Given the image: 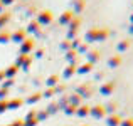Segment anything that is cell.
<instances>
[{
	"label": "cell",
	"instance_id": "6da1fadb",
	"mask_svg": "<svg viewBox=\"0 0 133 126\" xmlns=\"http://www.w3.org/2000/svg\"><path fill=\"white\" fill-rule=\"evenodd\" d=\"M36 20H37L39 25H49V24H52V20H54V13H52L51 10H47V9L37 10Z\"/></svg>",
	"mask_w": 133,
	"mask_h": 126
},
{
	"label": "cell",
	"instance_id": "7a4b0ae2",
	"mask_svg": "<svg viewBox=\"0 0 133 126\" xmlns=\"http://www.w3.org/2000/svg\"><path fill=\"white\" fill-rule=\"evenodd\" d=\"M27 39V32H25V29H17V30H14L12 34H10V40L12 42H15V44H22L24 40Z\"/></svg>",
	"mask_w": 133,
	"mask_h": 126
},
{
	"label": "cell",
	"instance_id": "3957f363",
	"mask_svg": "<svg viewBox=\"0 0 133 126\" xmlns=\"http://www.w3.org/2000/svg\"><path fill=\"white\" fill-rule=\"evenodd\" d=\"M34 47H36V40H34L32 37H27V39L20 44V54H30V52L34 51Z\"/></svg>",
	"mask_w": 133,
	"mask_h": 126
},
{
	"label": "cell",
	"instance_id": "277c9868",
	"mask_svg": "<svg viewBox=\"0 0 133 126\" xmlns=\"http://www.w3.org/2000/svg\"><path fill=\"white\" fill-rule=\"evenodd\" d=\"M89 114L93 118H96V120H101V118L106 116V109H104L103 104H96V106L89 108Z\"/></svg>",
	"mask_w": 133,
	"mask_h": 126
},
{
	"label": "cell",
	"instance_id": "5b68a950",
	"mask_svg": "<svg viewBox=\"0 0 133 126\" xmlns=\"http://www.w3.org/2000/svg\"><path fill=\"white\" fill-rule=\"evenodd\" d=\"M98 30H99V27H91V29L86 30V34H84V42L86 44H91V42L98 40Z\"/></svg>",
	"mask_w": 133,
	"mask_h": 126
},
{
	"label": "cell",
	"instance_id": "8992f818",
	"mask_svg": "<svg viewBox=\"0 0 133 126\" xmlns=\"http://www.w3.org/2000/svg\"><path fill=\"white\" fill-rule=\"evenodd\" d=\"M113 91H115V82L113 81H106L104 84L99 86V94H103V96H110V94H113Z\"/></svg>",
	"mask_w": 133,
	"mask_h": 126
},
{
	"label": "cell",
	"instance_id": "52a82bcc",
	"mask_svg": "<svg viewBox=\"0 0 133 126\" xmlns=\"http://www.w3.org/2000/svg\"><path fill=\"white\" fill-rule=\"evenodd\" d=\"M25 32H27V34H34V36H41V25L37 24V20H36V19L30 20V22L27 24Z\"/></svg>",
	"mask_w": 133,
	"mask_h": 126
},
{
	"label": "cell",
	"instance_id": "ba28073f",
	"mask_svg": "<svg viewBox=\"0 0 133 126\" xmlns=\"http://www.w3.org/2000/svg\"><path fill=\"white\" fill-rule=\"evenodd\" d=\"M74 19V13H72V10H66V12H62L61 15H59V24L61 25H69V22Z\"/></svg>",
	"mask_w": 133,
	"mask_h": 126
},
{
	"label": "cell",
	"instance_id": "9c48e42d",
	"mask_svg": "<svg viewBox=\"0 0 133 126\" xmlns=\"http://www.w3.org/2000/svg\"><path fill=\"white\" fill-rule=\"evenodd\" d=\"M121 62H123V57H121L120 54H115V55H111V57L108 59V67L116 69V67H120V66H121Z\"/></svg>",
	"mask_w": 133,
	"mask_h": 126
},
{
	"label": "cell",
	"instance_id": "30bf717a",
	"mask_svg": "<svg viewBox=\"0 0 133 126\" xmlns=\"http://www.w3.org/2000/svg\"><path fill=\"white\" fill-rule=\"evenodd\" d=\"M76 69H78L76 64H68L64 67V71H62V78H64V79H71L72 76L76 74Z\"/></svg>",
	"mask_w": 133,
	"mask_h": 126
},
{
	"label": "cell",
	"instance_id": "8fae6325",
	"mask_svg": "<svg viewBox=\"0 0 133 126\" xmlns=\"http://www.w3.org/2000/svg\"><path fill=\"white\" fill-rule=\"evenodd\" d=\"M121 123V118H120V114H108L106 116V126H120Z\"/></svg>",
	"mask_w": 133,
	"mask_h": 126
},
{
	"label": "cell",
	"instance_id": "7c38bea8",
	"mask_svg": "<svg viewBox=\"0 0 133 126\" xmlns=\"http://www.w3.org/2000/svg\"><path fill=\"white\" fill-rule=\"evenodd\" d=\"M22 104H24V99H20V97H12V99H7V108H9V109H19Z\"/></svg>",
	"mask_w": 133,
	"mask_h": 126
},
{
	"label": "cell",
	"instance_id": "4fadbf2b",
	"mask_svg": "<svg viewBox=\"0 0 133 126\" xmlns=\"http://www.w3.org/2000/svg\"><path fill=\"white\" fill-rule=\"evenodd\" d=\"M19 69H20L19 66H15V64H10L9 67H7L5 71H3V72H5V78H7V79H14V78L17 76V72H19Z\"/></svg>",
	"mask_w": 133,
	"mask_h": 126
},
{
	"label": "cell",
	"instance_id": "5bb4252c",
	"mask_svg": "<svg viewBox=\"0 0 133 126\" xmlns=\"http://www.w3.org/2000/svg\"><path fill=\"white\" fill-rule=\"evenodd\" d=\"M99 51H88V54H86V59H88V61L86 62H89V64H96L98 61H99Z\"/></svg>",
	"mask_w": 133,
	"mask_h": 126
},
{
	"label": "cell",
	"instance_id": "9a60e30c",
	"mask_svg": "<svg viewBox=\"0 0 133 126\" xmlns=\"http://www.w3.org/2000/svg\"><path fill=\"white\" fill-rule=\"evenodd\" d=\"M76 94H79L81 97H89L91 96V86L89 84H81L76 91Z\"/></svg>",
	"mask_w": 133,
	"mask_h": 126
},
{
	"label": "cell",
	"instance_id": "2e32d148",
	"mask_svg": "<svg viewBox=\"0 0 133 126\" xmlns=\"http://www.w3.org/2000/svg\"><path fill=\"white\" fill-rule=\"evenodd\" d=\"M64 57H66V62H68V64H76V57H78L76 49H69V51H66Z\"/></svg>",
	"mask_w": 133,
	"mask_h": 126
},
{
	"label": "cell",
	"instance_id": "e0dca14e",
	"mask_svg": "<svg viewBox=\"0 0 133 126\" xmlns=\"http://www.w3.org/2000/svg\"><path fill=\"white\" fill-rule=\"evenodd\" d=\"M93 67H94L93 64H89V62H84V64L78 66V69H76V74H88V72L93 71Z\"/></svg>",
	"mask_w": 133,
	"mask_h": 126
},
{
	"label": "cell",
	"instance_id": "ac0fdd59",
	"mask_svg": "<svg viewBox=\"0 0 133 126\" xmlns=\"http://www.w3.org/2000/svg\"><path fill=\"white\" fill-rule=\"evenodd\" d=\"M86 7V0H74V5H72V13H81Z\"/></svg>",
	"mask_w": 133,
	"mask_h": 126
},
{
	"label": "cell",
	"instance_id": "d6986e66",
	"mask_svg": "<svg viewBox=\"0 0 133 126\" xmlns=\"http://www.w3.org/2000/svg\"><path fill=\"white\" fill-rule=\"evenodd\" d=\"M108 37H110V29H108V27H101V29L98 30V40L96 42H103V40H106Z\"/></svg>",
	"mask_w": 133,
	"mask_h": 126
},
{
	"label": "cell",
	"instance_id": "ffe728a7",
	"mask_svg": "<svg viewBox=\"0 0 133 126\" xmlns=\"http://www.w3.org/2000/svg\"><path fill=\"white\" fill-rule=\"evenodd\" d=\"M10 19H12V15H10L9 12H2L0 13V30H3V27L10 22Z\"/></svg>",
	"mask_w": 133,
	"mask_h": 126
},
{
	"label": "cell",
	"instance_id": "44dd1931",
	"mask_svg": "<svg viewBox=\"0 0 133 126\" xmlns=\"http://www.w3.org/2000/svg\"><path fill=\"white\" fill-rule=\"evenodd\" d=\"M79 25H81V17L74 15V19H72L68 25V30H79Z\"/></svg>",
	"mask_w": 133,
	"mask_h": 126
},
{
	"label": "cell",
	"instance_id": "7402d4cb",
	"mask_svg": "<svg viewBox=\"0 0 133 126\" xmlns=\"http://www.w3.org/2000/svg\"><path fill=\"white\" fill-rule=\"evenodd\" d=\"M89 108L88 104H81V106H78V109H76V114H78L79 118H84V116H88L89 114Z\"/></svg>",
	"mask_w": 133,
	"mask_h": 126
},
{
	"label": "cell",
	"instance_id": "603a6c76",
	"mask_svg": "<svg viewBox=\"0 0 133 126\" xmlns=\"http://www.w3.org/2000/svg\"><path fill=\"white\" fill-rule=\"evenodd\" d=\"M59 84V76L57 74H52V76H49L47 79H45V86L47 87H56Z\"/></svg>",
	"mask_w": 133,
	"mask_h": 126
},
{
	"label": "cell",
	"instance_id": "cb8c5ba5",
	"mask_svg": "<svg viewBox=\"0 0 133 126\" xmlns=\"http://www.w3.org/2000/svg\"><path fill=\"white\" fill-rule=\"evenodd\" d=\"M41 99H42V93H34L25 99V103L27 104H36V103H39Z\"/></svg>",
	"mask_w": 133,
	"mask_h": 126
},
{
	"label": "cell",
	"instance_id": "d4e9b609",
	"mask_svg": "<svg viewBox=\"0 0 133 126\" xmlns=\"http://www.w3.org/2000/svg\"><path fill=\"white\" fill-rule=\"evenodd\" d=\"M128 49H130V40H127V39H125V40H120V42H118L116 51L120 52V54H121V52H127Z\"/></svg>",
	"mask_w": 133,
	"mask_h": 126
},
{
	"label": "cell",
	"instance_id": "484cf974",
	"mask_svg": "<svg viewBox=\"0 0 133 126\" xmlns=\"http://www.w3.org/2000/svg\"><path fill=\"white\" fill-rule=\"evenodd\" d=\"M10 42V32L9 30H0V44H9Z\"/></svg>",
	"mask_w": 133,
	"mask_h": 126
},
{
	"label": "cell",
	"instance_id": "4316f807",
	"mask_svg": "<svg viewBox=\"0 0 133 126\" xmlns=\"http://www.w3.org/2000/svg\"><path fill=\"white\" fill-rule=\"evenodd\" d=\"M81 101H83V97L79 96V94H72L71 97H69V104H72V106H81Z\"/></svg>",
	"mask_w": 133,
	"mask_h": 126
},
{
	"label": "cell",
	"instance_id": "83f0119b",
	"mask_svg": "<svg viewBox=\"0 0 133 126\" xmlns=\"http://www.w3.org/2000/svg\"><path fill=\"white\" fill-rule=\"evenodd\" d=\"M76 52H78V54H88V44H86V42H81V44L76 47Z\"/></svg>",
	"mask_w": 133,
	"mask_h": 126
},
{
	"label": "cell",
	"instance_id": "f1b7e54d",
	"mask_svg": "<svg viewBox=\"0 0 133 126\" xmlns=\"http://www.w3.org/2000/svg\"><path fill=\"white\" fill-rule=\"evenodd\" d=\"M57 109H59V104L57 103H52V104H49V106H47L45 113H47V114H54V113H57Z\"/></svg>",
	"mask_w": 133,
	"mask_h": 126
},
{
	"label": "cell",
	"instance_id": "f546056e",
	"mask_svg": "<svg viewBox=\"0 0 133 126\" xmlns=\"http://www.w3.org/2000/svg\"><path fill=\"white\" fill-rule=\"evenodd\" d=\"M76 109H78L76 106H72V104H68V106L64 108V113L68 114V116H72V114H76Z\"/></svg>",
	"mask_w": 133,
	"mask_h": 126
},
{
	"label": "cell",
	"instance_id": "4dcf8cb0",
	"mask_svg": "<svg viewBox=\"0 0 133 126\" xmlns=\"http://www.w3.org/2000/svg\"><path fill=\"white\" fill-rule=\"evenodd\" d=\"M30 64H32V57H30V55H27V57L24 59V62L20 64V67H22V69H25V71H27V69L30 67Z\"/></svg>",
	"mask_w": 133,
	"mask_h": 126
},
{
	"label": "cell",
	"instance_id": "1f68e13d",
	"mask_svg": "<svg viewBox=\"0 0 133 126\" xmlns=\"http://www.w3.org/2000/svg\"><path fill=\"white\" fill-rule=\"evenodd\" d=\"M54 94H56V89H54V87H47V89L42 93V97H47V99H49V97H52Z\"/></svg>",
	"mask_w": 133,
	"mask_h": 126
},
{
	"label": "cell",
	"instance_id": "d6a6232c",
	"mask_svg": "<svg viewBox=\"0 0 133 126\" xmlns=\"http://www.w3.org/2000/svg\"><path fill=\"white\" fill-rule=\"evenodd\" d=\"M61 49H62V51H69V49H72L71 40H68V39H66V40H62V42H61Z\"/></svg>",
	"mask_w": 133,
	"mask_h": 126
},
{
	"label": "cell",
	"instance_id": "836d02e7",
	"mask_svg": "<svg viewBox=\"0 0 133 126\" xmlns=\"http://www.w3.org/2000/svg\"><path fill=\"white\" fill-rule=\"evenodd\" d=\"M78 30H68V37H66V39L68 40H74V39H78Z\"/></svg>",
	"mask_w": 133,
	"mask_h": 126
},
{
	"label": "cell",
	"instance_id": "e575fe53",
	"mask_svg": "<svg viewBox=\"0 0 133 126\" xmlns=\"http://www.w3.org/2000/svg\"><path fill=\"white\" fill-rule=\"evenodd\" d=\"M104 109H106V113H111V114H115V109H116V104H115V103H110L108 106H104Z\"/></svg>",
	"mask_w": 133,
	"mask_h": 126
},
{
	"label": "cell",
	"instance_id": "d590c367",
	"mask_svg": "<svg viewBox=\"0 0 133 126\" xmlns=\"http://www.w3.org/2000/svg\"><path fill=\"white\" fill-rule=\"evenodd\" d=\"M10 86H14V79H5V81L2 82L3 89H10Z\"/></svg>",
	"mask_w": 133,
	"mask_h": 126
},
{
	"label": "cell",
	"instance_id": "8d00e7d4",
	"mask_svg": "<svg viewBox=\"0 0 133 126\" xmlns=\"http://www.w3.org/2000/svg\"><path fill=\"white\" fill-rule=\"evenodd\" d=\"M9 91H10V89H3V87H0V101L7 99V96H9Z\"/></svg>",
	"mask_w": 133,
	"mask_h": 126
},
{
	"label": "cell",
	"instance_id": "74e56055",
	"mask_svg": "<svg viewBox=\"0 0 133 126\" xmlns=\"http://www.w3.org/2000/svg\"><path fill=\"white\" fill-rule=\"evenodd\" d=\"M120 126H133V118H127V120H121Z\"/></svg>",
	"mask_w": 133,
	"mask_h": 126
},
{
	"label": "cell",
	"instance_id": "f35d334b",
	"mask_svg": "<svg viewBox=\"0 0 133 126\" xmlns=\"http://www.w3.org/2000/svg\"><path fill=\"white\" fill-rule=\"evenodd\" d=\"M47 116H49V114L45 113V111H41V113L37 111V121H44V120H45Z\"/></svg>",
	"mask_w": 133,
	"mask_h": 126
},
{
	"label": "cell",
	"instance_id": "ab89813d",
	"mask_svg": "<svg viewBox=\"0 0 133 126\" xmlns=\"http://www.w3.org/2000/svg\"><path fill=\"white\" fill-rule=\"evenodd\" d=\"M7 109H9V108H7V99L0 101V114H2V113H5Z\"/></svg>",
	"mask_w": 133,
	"mask_h": 126
},
{
	"label": "cell",
	"instance_id": "60d3db41",
	"mask_svg": "<svg viewBox=\"0 0 133 126\" xmlns=\"http://www.w3.org/2000/svg\"><path fill=\"white\" fill-rule=\"evenodd\" d=\"M39 121H37V118H34V120H27L25 123H24V126H36Z\"/></svg>",
	"mask_w": 133,
	"mask_h": 126
},
{
	"label": "cell",
	"instance_id": "b9f144b4",
	"mask_svg": "<svg viewBox=\"0 0 133 126\" xmlns=\"http://www.w3.org/2000/svg\"><path fill=\"white\" fill-rule=\"evenodd\" d=\"M34 12H36V9H34V7H29V9L25 10V15L30 17V15H34ZM36 13H37V12H36Z\"/></svg>",
	"mask_w": 133,
	"mask_h": 126
},
{
	"label": "cell",
	"instance_id": "7bdbcfd3",
	"mask_svg": "<svg viewBox=\"0 0 133 126\" xmlns=\"http://www.w3.org/2000/svg\"><path fill=\"white\" fill-rule=\"evenodd\" d=\"M0 2H2V5H3V7H9V5H12L15 0H0Z\"/></svg>",
	"mask_w": 133,
	"mask_h": 126
},
{
	"label": "cell",
	"instance_id": "ee69618b",
	"mask_svg": "<svg viewBox=\"0 0 133 126\" xmlns=\"http://www.w3.org/2000/svg\"><path fill=\"white\" fill-rule=\"evenodd\" d=\"M9 126H24V123H22V120H15L12 124H9Z\"/></svg>",
	"mask_w": 133,
	"mask_h": 126
},
{
	"label": "cell",
	"instance_id": "f6af8a7d",
	"mask_svg": "<svg viewBox=\"0 0 133 126\" xmlns=\"http://www.w3.org/2000/svg\"><path fill=\"white\" fill-rule=\"evenodd\" d=\"M54 89H56V93H62V91H64V86H62V84H57Z\"/></svg>",
	"mask_w": 133,
	"mask_h": 126
},
{
	"label": "cell",
	"instance_id": "bcb514c9",
	"mask_svg": "<svg viewBox=\"0 0 133 126\" xmlns=\"http://www.w3.org/2000/svg\"><path fill=\"white\" fill-rule=\"evenodd\" d=\"M5 79H7V78H5V72H3V71H0V84L5 81Z\"/></svg>",
	"mask_w": 133,
	"mask_h": 126
},
{
	"label": "cell",
	"instance_id": "7dc6e473",
	"mask_svg": "<svg viewBox=\"0 0 133 126\" xmlns=\"http://www.w3.org/2000/svg\"><path fill=\"white\" fill-rule=\"evenodd\" d=\"M42 55H44V49H39L37 54H36V57H42Z\"/></svg>",
	"mask_w": 133,
	"mask_h": 126
},
{
	"label": "cell",
	"instance_id": "c3c4849f",
	"mask_svg": "<svg viewBox=\"0 0 133 126\" xmlns=\"http://www.w3.org/2000/svg\"><path fill=\"white\" fill-rule=\"evenodd\" d=\"M2 12H5V7H3L2 2H0V13H2Z\"/></svg>",
	"mask_w": 133,
	"mask_h": 126
},
{
	"label": "cell",
	"instance_id": "681fc988",
	"mask_svg": "<svg viewBox=\"0 0 133 126\" xmlns=\"http://www.w3.org/2000/svg\"><path fill=\"white\" fill-rule=\"evenodd\" d=\"M128 32H130L131 36H133V24H131V25H130V29H128Z\"/></svg>",
	"mask_w": 133,
	"mask_h": 126
},
{
	"label": "cell",
	"instance_id": "f907efd6",
	"mask_svg": "<svg viewBox=\"0 0 133 126\" xmlns=\"http://www.w3.org/2000/svg\"><path fill=\"white\" fill-rule=\"evenodd\" d=\"M130 22L133 24V13H131V15H130Z\"/></svg>",
	"mask_w": 133,
	"mask_h": 126
}]
</instances>
